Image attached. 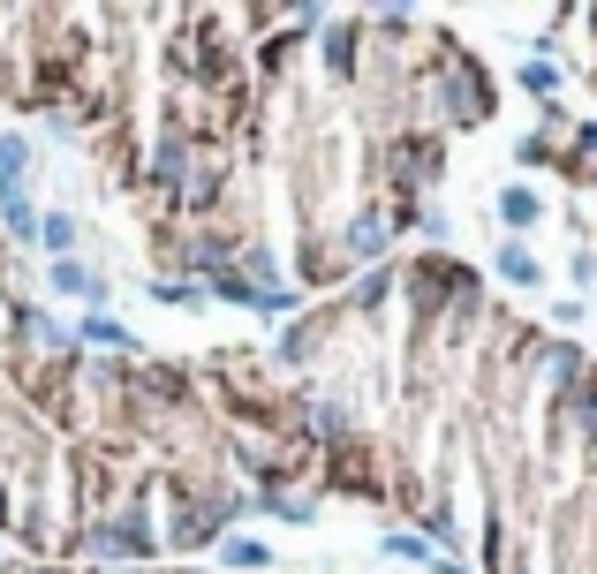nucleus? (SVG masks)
I'll return each mask as SVG.
<instances>
[{"label": "nucleus", "instance_id": "obj_2", "mask_svg": "<svg viewBox=\"0 0 597 574\" xmlns=\"http://www.w3.org/2000/svg\"><path fill=\"white\" fill-rule=\"evenodd\" d=\"M492 265H499V280H514V287H537V280H545V265H537V258H530L522 242H507V250H499Z\"/></svg>", "mask_w": 597, "mask_h": 574}, {"label": "nucleus", "instance_id": "obj_9", "mask_svg": "<svg viewBox=\"0 0 597 574\" xmlns=\"http://www.w3.org/2000/svg\"><path fill=\"white\" fill-rule=\"evenodd\" d=\"M522 84H530V91H552L560 76H552V61H530V68H522Z\"/></svg>", "mask_w": 597, "mask_h": 574}, {"label": "nucleus", "instance_id": "obj_8", "mask_svg": "<svg viewBox=\"0 0 597 574\" xmlns=\"http://www.w3.org/2000/svg\"><path fill=\"white\" fill-rule=\"evenodd\" d=\"M227 560H235V567H273V552H265L258 537H227Z\"/></svg>", "mask_w": 597, "mask_h": 574}, {"label": "nucleus", "instance_id": "obj_4", "mask_svg": "<svg viewBox=\"0 0 597 574\" xmlns=\"http://www.w3.org/2000/svg\"><path fill=\"white\" fill-rule=\"evenodd\" d=\"M38 242H46L53 258H69V250H76V220H61V212H46V220H38Z\"/></svg>", "mask_w": 597, "mask_h": 574}, {"label": "nucleus", "instance_id": "obj_6", "mask_svg": "<svg viewBox=\"0 0 597 574\" xmlns=\"http://www.w3.org/2000/svg\"><path fill=\"white\" fill-rule=\"evenodd\" d=\"M53 287H61V295H99V280H91L76 258H53Z\"/></svg>", "mask_w": 597, "mask_h": 574}, {"label": "nucleus", "instance_id": "obj_5", "mask_svg": "<svg viewBox=\"0 0 597 574\" xmlns=\"http://www.w3.org/2000/svg\"><path fill=\"white\" fill-rule=\"evenodd\" d=\"M84 340H99V348H114V355H122V348H129L137 333H129L122 317H84Z\"/></svg>", "mask_w": 597, "mask_h": 574}, {"label": "nucleus", "instance_id": "obj_1", "mask_svg": "<svg viewBox=\"0 0 597 574\" xmlns=\"http://www.w3.org/2000/svg\"><path fill=\"white\" fill-rule=\"evenodd\" d=\"M499 220H507V235H530V227L545 220L537 189H499Z\"/></svg>", "mask_w": 597, "mask_h": 574}, {"label": "nucleus", "instance_id": "obj_7", "mask_svg": "<svg viewBox=\"0 0 597 574\" xmlns=\"http://www.w3.org/2000/svg\"><path fill=\"white\" fill-rule=\"evenodd\" d=\"M0 220H8V235H23V242L38 235V212H30L23 197H0Z\"/></svg>", "mask_w": 597, "mask_h": 574}, {"label": "nucleus", "instance_id": "obj_3", "mask_svg": "<svg viewBox=\"0 0 597 574\" xmlns=\"http://www.w3.org/2000/svg\"><path fill=\"white\" fill-rule=\"evenodd\" d=\"M30 174V151H23V137H0V197H15V182Z\"/></svg>", "mask_w": 597, "mask_h": 574}]
</instances>
